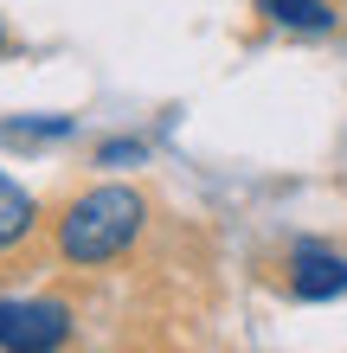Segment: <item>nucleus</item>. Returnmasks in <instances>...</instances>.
I'll list each match as a JSON object with an SVG mask.
<instances>
[{
  "mask_svg": "<svg viewBox=\"0 0 347 353\" xmlns=\"http://www.w3.org/2000/svg\"><path fill=\"white\" fill-rule=\"evenodd\" d=\"M103 161H110V168H122V161H141V141H110Z\"/></svg>",
  "mask_w": 347,
  "mask_h": 353,
  "instance_id": "nucleus-7",
  "label": "nucleus"
},
{
  "mask_svg": "<svg viewBox=\"0 0 347 353\" xmlns=\"http://www.w3.org/2000/svg\"><path fill=\"white\" fill-rule=\"evenodd\" d=\"M71 341V308L52 296L0 302V353H58Z\"/></svg>",
  "mask_w": 347,
  "mask_h": 353,
  "instance_id": "nucleus-2",
  "label": "nucleus"
},
{
  "mask_svg": "<svg viewBox=\"0 0 347 353\" xmlns=\"http://www.w3.org/2000/svg\"><path fill=\"white\" fill-rule=\"evenodd\" d=\"M290 289H296L302 302H335V296H347V257L321 251V244H296V257H290Z\"/></svg>",
  "mask_w": 347,
  "mask_h": 353,
  "instance_id": "nucleus-3",
  "label": "nucleus"
},
{
  "mask_svg": "<svg viewBox=\"0 0 347 353\" xmlns=\"http://www.w3.org/2000/svg\"><path fill=\"white\" fill-rule=\"evenodd\" d=\"M141 219H148V205L135 186H90L58 219V251L65 263H110L141 238Z\"/></svg>",
  "mask_w": 347,
  "mask_h": 353,
  "instance_id": "nucleus-1",
  "label": "nucleus"
},
{
  "mask_svg": "<svg viewBox=\"0 0 347 353\" xmlns=\"http://www.w3.org/2000/svg\"><path fill=\"white\" fill-rule=\"evenodd\" d=\"M257 13L270 19L277 32H296V39H328L335 32V7L328 0H257Z\"/></svg>",
  "mask_w": 347,
  "mask_h": 353,
  "instance_id": "nucleus-4",
  "label": "nucleus"
},
{
  "mask_svg": "<svg viewBox=\"0 0 347 353\" xmlns=\"http://www.w3.org/2000/svg\"><path fill=\"white\" fill-rule=\"evenodd\" d=\"M0 46H7V26H0Z\"/></svg>",
  "mask_w": 347,
  "mask_h": 353,
  "instance_id": "nucleus-8",
  "label": "nucleus"
},
{
  "mask_svg": "<svg viewBox=\"0 0 347 353\" xmlns=\"http://www.w3.org/2000/svg\"><path fill=\"white\" fill-rule=\"evenodd\" d=\"M39 135H71V116H26L0 129V141H39Z\"/></svg>",
  "mask_w": 347,
  "mask_h": 353,
  "instance_id": "nucleus-6",
  "label": "nucleus"
},
{
  "mask_svg": "<svg viewBox=\"0 0 347 353\" xmlns=\"http://www.w3.org/2000/svg\"><path fill=\"white\" fill-rule=\"evenodd\" d=\"M26 232H32V193H26V186H13L7 174H0V251L26 244Z\"/></svg>",
  "mask_w": 347,
  "mask_h": 353,
  "instance_id": "nucleus-5",
  "label": "nucleus"
}]
</instances>
